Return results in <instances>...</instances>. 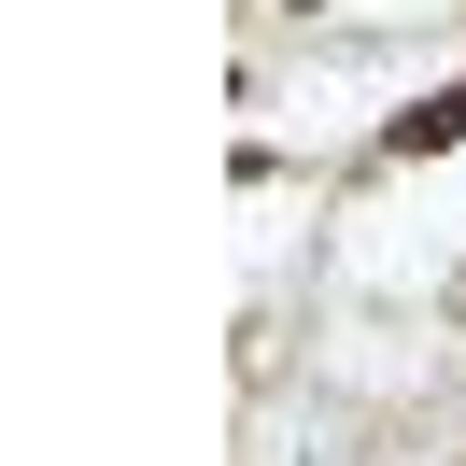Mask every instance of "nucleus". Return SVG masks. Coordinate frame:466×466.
Segmentation results:
<instances>
[{"instance_id":"obj_1","label":"nucleus","mask_w":466,"mask_h":466,"mask_svg":"<svg viewBox=\"0 0 466 466\" xmlns=\"http://www.w3.org/2000/svg\"><path fill=\"white\" fill-rule=\"evenodd\" d=\"M396 142H410V156H424V142H466V86H452V99H424V114H410Z\"/></svg>"}]
</instances>
